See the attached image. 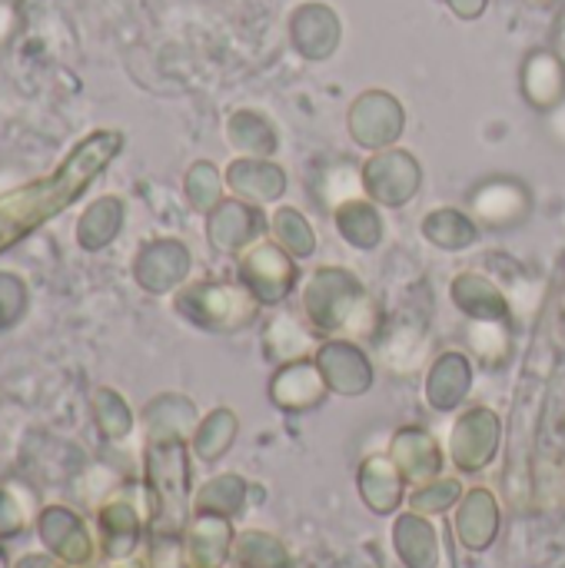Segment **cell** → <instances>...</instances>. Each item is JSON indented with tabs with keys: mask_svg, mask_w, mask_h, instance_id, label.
<instances>
[{
	"mask_svg": "<svg viewBox=\"0 0 565 568\" xmlns=\"http://www.w3.org/2000/svg\"><path fill=\"white\" fill-rule=\"evenodd\" d=\"M80 160L67 163L57 176H50L47 183H33V186H23L10 196L0 200V250L20 236L23 230H30L33 223H40L43 216L57 213L63 203H70L77 196V190L90 180L93 166L87 170H77Z\"/></svg>",
	"mask_w": 565,
	"mask_h": 568,
	"instance_id": "cell-1",
	"label": "cell"
},
{
	"mask_svg": "<svg viewBox=\"0 0 565 568\" xmlns=\"http://www.w3.org/2000/svg\"><path fill=\"white\" fill-rule=\"evenodd\" d=\"M559 43H563V50H565V20H563V27H559Z\"/></svg>",
	"mask_w": 565,
	"mask_h": 568,
	"instance_id": "cell-5",
	"label": "cell"
},
{
	"mask_svg": "<svg viewBox=\"0 0 565 568\" xmlns=\"http://www.w3.org/2000/svg\"><path fill=\"white\" fill-rule=\"evenodd\" d=\"M553 130H556V136H559V140H565V106L556 113V116H553Z\"/></svg>",
	"mask_w": 565,
	"mask_h": 568,
	"instance_id": "cell-4",
	"label": "cell"
},
{
	"mask_svg": "<svg viewBox=\"0 0 565 568\" xmlns=\"http://www.w3.org/2000/svg\"><path fill=\"white\" fill-rule=\"evenodd\" d=\"M453 3V10H460L463 17H473V13H480L483 7H486V0H450Z\"/></svg>",
	"mask_w": 565,
	"mask_h": 568,
	"instance_id": "cell-3",
	"label": "cell"
},
{
	"mask_svg": "<svg viewBox=\"0 0 565 568\" xmlns=\"http://www.w3.org/2000/svg\"><path fill=\"white\" fill-rule=\"evenodd\" d=\"M523 87H526V97L529 103L536 106H553L565 90V70L563 60L549 50H539L526 60V70H523Z\"/></svg>",
	"mask_w": 565,
	"mask_h": 568,
	"instance_id": "cell-2",
	"label": "cell"
}]
</instances>
